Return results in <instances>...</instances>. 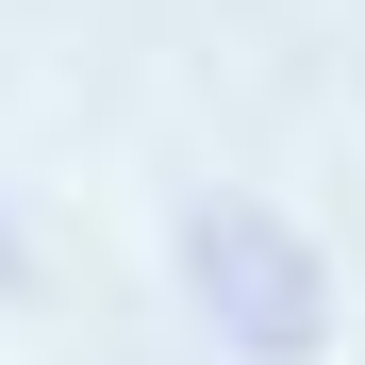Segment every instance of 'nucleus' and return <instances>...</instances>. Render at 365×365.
<instances>
[{"instance_id":"f257e3e1","label":"nucleus","mask_w":365,"mask_h":365,"mask_svg":"<svg viewBox=\"0 0 365 365\" xmlns=\"http://www.w3.org/2000/svg\"><path fill=\"white\" fill-rule=\"evenodd\" d=\"M200 250H216V282H232V299H250V349H266V365H299V349H316V266H299L266 216H216Z\"/></svg>"}]
</instances>
